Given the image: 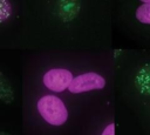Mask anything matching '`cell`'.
<instances>
[{
	"label": "cell",
	"instance_id": "cell-1",
	"mask_svg": "<svg viewBox=\"0 0 150 135\" xmlns=\"http://www.w3.org/2000/svg\"><path fill=\"white\" fill-rule=\"evenodd\" d=\"M42 119L52 126H61L68 119V110L63 101L55 95H43L36 103Z\"/></svg>",
	"mask_w": 150,
	"mask_h": 135
},
{
	"label": "cell",
	"instance_id": "cell-2",
	"mask_svg": "<svg viewBox=\"0 0 150 135\" xmlns=\"http://www.w3.org/2000/svg\"><path fill=\"white\" fill-rule=\"evenodd\" d=\"M105 86V79L95 73V72H87L73 77L68 90L73 94H80L84 92H91L102 89Z\"/></svg>",
	"mask_w": 150,
	"mask_h": 135
},
{
	"label": "cell",
	"instance_id": "cell-3",
	"mask_svg": "<svg viewBox=\"0 0 150 135\" xmlns=\"http://www.w3.org/2000/svg\"><path fill=\"white\" fill-rule=\"evenodd\" d=\"M73 74L68 69L64 68H53L47 70L43 74L42 82L43 85L52 92L60 93L66 89H68L71 80H73Z\"/></svg>",
	"mask_w": 150,
	"mask_h": 135
},
{
	"label": "cell",
	"instance_id": "cell-4",
	"mask_svg": "<svg viewBox=\"0 0 150 135\" xmlns=\"http://www.w3.org/2000/svg\"><path fill=\"white\" fill-rule=\"evenodd\" d=\"M135 85L139 93L144 95L150 94V63L139 68L135 77Z\"/></svg>",
	"mask_w": 150,
	"mask_h": 135
},
{
	"label": "cell",
	"instance_id": "cell-5",
	"mask_svg": "<svg viewBox=\"0 0 150 135\" xmlns=\"http://www.w3.org/2000/svg\"><path fill=\"white\" fill-rule=\"evenodd\" d=\"M0 100L4 102H12L13 100V90L8 79L0 72Z\"/></svg>",
	"mask_w": 150,
	"mask_h": 135
},
{
	"label": "cell",
	"instance_id": "cell-6",
	"mask_svg": "<svg viewBox=\"0 0 150 135\" xmlns=\"http://www.w3.org/2000/svg\"><path fill=\"white\" fill-rule=\"evenodd\" d=\"M135 15L139 22L150 25V4H142L138 6L136 8Z\"/></svg>",
	"mask_w": 150,
	"mask_h": 135
},
{
	"label": "cell",
	"instance_id": "cell-7",
	"mask_svg": "<svg viewBox=\"0 0 150 135\" xmlns=\"http://www.w3.org/2000/svg\"><path fill=\"white\" fill-rule=\"evenodd\" d=\"M12 5L9 0H0V23L7 21L12 15Z\"/></svg>",
	"mask_w": 150,
	"mask_h": 135
},
{
	"label": "cell",
	"instance_id": "cell-8",
	"mask_svg": "<svg viewBox=\"0 0 150 135\" xmlns=\"http://www.w3.org/2000/svg\"><path fill=\"white\" fill-rule=\"evenodd\" d=\"M114 130H115V126H114V123H110V124L107 126V128L103 130L102 135H114Z\"/></svg>",
	"mask_w": 150,
	"mask_h": 135
},
{
	"label": "cell",
	"instance_id": "cell-9",
	"mask_svg": "<svg viewBox=\"0 0 150 135\" xmlns=\"http://www.w3.org/2000/svg\"><path fill=\"white\" fill-rule=\"evenodd\" d=\"M143 4H150V0H141Z\"/></svg>",
	"mask_w": 150,
	"mask_h": 135
}]
</instances>
